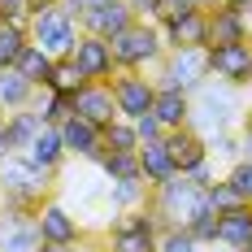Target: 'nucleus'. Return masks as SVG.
<instances>
[{"label":"nucleus","mask_w":252,"mask_h":252,"mask_svg":"<svg viewBox=\"0 0 252 252\" xmlns=\"http://www.w3.org/2000/svg\"><path fill=\"white\" fill-rule=\"evenodd\" d=\"M165 52H183V48H209V9H196L187 18H178L174 26H161Z\"/></svg>","instance_id":"obj_14"},{"label":"nucleus","mask_w":252,"mask_h":252,"mask_svg":"<svg viewBox=\"0 0 252 252\" xmlns=\"http://www.w3.org/2000/svg\"><path fill=\"white\" fill-rule=\"evenodd\" d=\"M39 252H74V248H65V244H44Z\"/></svg>","instance_id":"obj_46"},{"label":"nucleus","mask_w":252,"mask_h":252,"mask_svg":"<svg viewBox=\"0 0 252 252\" xmlns=\"http://www.w3.org/2000/svg\"><path fill=\"white\" fill-rule=\"evenodd\" d=\"M0 18L18 22V26H31V9H26V0H0Z\"/></svg>","instance_id":"obj_39"},{"label":"nucleus","mask_w":252,"mask_h":252,"mask_svg":"<svg viewBox=\"0 0 252 252\" xmlns=\"http://www.w3.org/2000/svg\"><path fill=\"white\" fill-rule=\"evenodd\" d=\"M144 196H148V183H144V178H122V183H109V200H113V209H118V213L139 209V204H144Z\"/></svg>","instance_id":"obj_30"},{"label":"nucleus","mask_w":252,"mask_h":252,"mask_svg":"<svg viewBox=\"0 0 252 252\" xmlns=\"http://www.w3.org/2000/svg\"><path fill=\"white\" fill-rule=\"evenodd\" d=\"M222 44H248V18L226 4H213L209 9V48H222Z\"/></svg>","instance_id":"obj_17"},{"label":"nucleus","mask_w":252,"mask_h":252,"mask_svg":"<svg viewBox=\"0 0 252 252\" xmlns=\"http://www.w3.org/2000/svg\"><path fill=\"white\" fill-rule=\"evenodd\" d=\"M35 96H39V87H35V83H26L13 65H9V70H0V109H4V113L31 109V104H35Z\"/></svg>","instance_id":"obj_22"},{"label":"nucleus","mask_w":252,"mask_h":252,"mask_svg":"<svg viewBox=\"0 0 252 252\" xmlns=\"http://www.w3.org/2000/svg\"><path fill=\"white\" fill-rule=\"evenodd\" d=\"M226 252H235V248H226Z\"/></svg>","instance_id":"obj_52"},{"label":"nucleus","mask_w":252,"mask_h":252,"mask_svg":"<svg viewBox=\"0 0 252 252\" xmlns=\"http://www.w3.org/2000/svg\"><path fill=\"white\" fill-rule=\"evenodd\" d=\"M0 22H4V18H0Z\"/></svg>","instance_id":"obj_53"},{"label":"nucleus","mask_w":252,"mask_h":252,"mask_svg":"<svg viewBox=\"0 0 252 252\" xmlns=\"http://www.w3.org/2000/svg\"><path fill=\"white\" fill-rule=\"evenodd\" d=\"M35 222H39V235L44 244H65V248H78V222L74 213L61 200H44L35 209Z\"/></svg>","instance_id":"obj_13"},{"label":"nucleus","mask_w":252,"mask_h":252,"mask_svg":"<svg viewBox=\"0 0 252 252\" xmlns=\"http://www.w3.org/2000/svg\"><path fill=\"white\" fill-rule=\"evenodd\" d=\"M209 157H222V161H239V135H230V130H222V135H209Z\"/></svg>","instance_id":"obj_35"},{"label":"nucleus","mask_w":252,"mask_h":252,"mask_svg":"<svg viewBox=\"0 0 252 252\" xmlns=\"http://www.w3.org/2000/svg\"><path fill=\"white\" fill-rule=\"evenodd\" d=\"M187 235H191L200 248H204V244H218V213L209 209V200H204V209L191 218V222H187Z\"/></svg>","instance_id":"obj_33"},{"label":"nucleus","mask_w":252,"mask_h":252,"mask_svg":"<svg viewBox=\"0 0 252 252\" xmlns=\"http://www.w3.org/2000/svg\"><path fill=\"white\" fill-rule=\"evenodd\" d=\"M222 183L235 191V200H239V204H252V161H235Z\"/></svg>","instance_id":"obj_32"},{"label":"nucleus","mask_w":252,"mask_h":252,"mask_svg":"<svg viewBox=\"0 0 252 252\" xmlns=\"http://www.w3.org/2000/svg\"><path fill=\"white\" fill-rule=\"evenodd\" d=\"M109 252H161L157 230H109Z\"/></svg>","instance_id":"obj_25"},{"label":"nucleus","mask_w":252,"mask_h":252,"mask_svg":"<svg viewBox=\"0 0 252 252\" xmlns=\"http://www.w3.org/2000/svg\"><path fill=\"white\" fill-rule=\"evenodd\" d=\"M152 118L165 126V130H183L187 118H191V96H187V92H170V87H157Z\"/></svg>","instance_id":"obj_20"},{"label":"nucleus","mask_w":252,"mask_h":252,"mask_svg":"<svg viewBox=\"0 0 252 252\" xmlns=\"http://www.w3.org/2000/svg\"><path fill=\"white\" fill-rule=\"evenodd\" d=\"M13 148H9V135H4V122H0V161H9Z\"/></svg>","instance_id":"obj_44"},{"label":"nucleus","mask_w":252,"mask_h":252,"mask_svg":"<svg viewBox=\"0 0 252 252\" xmlns=\"http://www.w3.org/2000/svg\"><path fill=\"white\" fill-rule=\"evenodd\" d=\"M44 130V118L35 109H18V113H4V135H9V148L26 152L35 144V135Z\"/></svg>","instance_id":"obj_23"},{"label":"nucleus","mask_w":252,"mask_h":252,"mask_svg":"<svg viewBox=\"0 0 252 252\" xmlns=\"http://www.w3.org/2000/svg\"><path fill=\"white\" fill-rule=\"evenodd\" d=\"M31 109L44 118V126H61L70 113H74V100H70V96H61V92H48V87H44V92L35 96V104H31Z\"/></svg>","instance_id":"obj_28"},{"label":"nucleus","mask_w":252,"mask_h":252,"mask_svg":"<svg viewBox=\"0 0 252 252\" xmlns=\"http://www.w3.org/2000/svg\"><path fill=\"white\" fill-rule=\"evenodd\" d=\"M57 130H61V144H65L70 157H83V161H92V165L104 157V130L92 126V122H83L78 113H70Z\"/></svg>","instance_id":"obj_12"},{"label":"nucleus","mask_w":252,"mask_h":252,"mask_svg":"<svg viewBox=\"0 0 252 252\" xmlns=\"http://www.w3.org/2000/svg\"><path fill=\"white\" fill-rule=\"evenodd\" d=\"M0 204H4V187H0Z\"/></svg>","instance_id":"obj_48"},{"label":"nucleus","mask_w":252,"mask_h":252,"mask_svg":"<svg viewBox=\"0 0 252 252\" xmlns=\"http://www.w3.org/2000/svg\"><path fill=\"white\" fill-rule=\"evenodd\" d=\"M165 148H170V161H174L178 174H187V170H196L200 161H209V139L196 135L191 126H183V130H165Z\"/></svg>","instance_id":"obj_16"},{"label":"nucleus","mask_w":252,"mask_h":252,"mask_svg":"<svg viewBox=\"0 0 252 252\" xmlns=\"http://www.w3.org/2000/svg\"><path fill=\"white\" fill-rule=\"evenodd\" d=\"M187 178H191L196 187H213V183H218V178H213V157H209V161H200L196 170H187Z\"/></svg>","instance_id":"obj_41"},{"label":"nucleus","mask_w":252,"mask_h":252,"mask_svg":"<svg viewBox=\"0 0 252 252\" xmlns=\"http://www.w3.org/2000/svg\"><path fill=\"white\" fill-rule=\"evenodd\" d=\"M31 44V31L18 22H0V70H9V65H18V57L26 52Z\"/></svg>","instance_id":"obj_27"},{"label":"nucleus","mask_w":252,"mask_h":252,"mask_svg":"<svg viewBox=\"0 0 252 252\" xmlns=\"http://www.w3.org/2000/svg\"><path fill=\"white\" fill-rule=\"evenodd\" d=\"M161 252H200V244L187 230H165L161 235Z\"/></svg>","instance_id":"obj_37"},{"label":"nucleus","mask_w":252,"mask_h":252,"mask_svg":"<svg viewBox=\"0 0 252 252\" xmlns=\"http://www.w3.org/2000/svg\"><path fill=\"white\" fill-rule=\"evenodd\" d=\"M0 187H4V204L9 209H31L35 213L52 187V170H39L22 152H13L9 161H0Z\"/></svg>","instance_id":"obj_2"},{"label":"nucleus","mask_w":252,"mask_h":252,"mask_svg":"<svg viewBox=\"0 0 252 252\" xmlns=\"http://www.w3.org/2000/svg\"><path fill=\"white\" fill-rule=\"evenodd\" d=\"M100 4H113V0H61V9H65L74 22H83V18H87L92 9H100Z\"/></svg>","instance_id":"obj_40"},{"label":"nucleus","mask_w":252,"mask_h":252,"mask_svg":"<svg viewBox=\"0 0 252 252\" xmlns=\"http://www.w3.org/2000/svg\"><path fill=\"white\" fill-rule=\"evenodd\" d=\"M209 83V48H183V52H165L161 61V74L157 87H170V92H196Z\"/></svg>","instance_id":"obj_6"},{"label":"nucleus","mask_w":252,"mask_h":252,"mask_svg":"<svg viewBox=\"0 0 252 252\" xmlns=\"http://www.w3.org/2000/svg\"><path fill=\"white\" fill-rule=\"evenodd\" d=\"M104 152H139V135H135V126L126 118L104 126Z\"/></svg>","instance_id":"obj_31"},{"label":"nucleus","mask_w":252,"mask_h":252,"mask_svg":"<svg viewBox=\"0 0 252 252\" xmlns=\"http://www.w3.org/2000/svg\"><path fill=\"white\" fill-rule=\"evenodd\" d=\"M74 113L83 118V122L92 126H113L122 113H118V100H113V83H87L83 92L74 96Z\"/></svg>","instance_id":"obj_11"},{"label":"nucleus","mask_w":252,"mask_h":252,"mask_svg":"<svg viewBox=\"0 0 252 252\" xmlns=\"http://www.w3.org/2000/svg\"><path fill=\"white\" fill-rule=\"evenodd\" d=\"M57 4H61V0H26V9H31V18H35V13H44V9H57Z\"/></svg>","instance_id":"obj_42"},{"label":"nucleus","mask_w":252,"mask_h":252,"mask_svg":"<svg viewBox=\"0 0 252 252\" xmlns=\"http://www.w3.org/2000/svg\"><path fill=\"white\" fill-rule=\"evenodd\" d=\"M252 239V204H235L226 213H218V244L222 248L244 252Z\"/></svg>","instance_id":"obj_19"},{"label":"nucleus","mask_w":252,"mask_h":252,"mask_svg":"<svg viewBox=\"0 0 252 252\" xmlns=\"http://www.w3.org/2000/svg\"><path fill=\"white\" fill-rule=\"evenodd\" d=\"M204 200H209V209H213V213H226V209H235V191H230L226 183H222V178H218V183H213V187H204Z\"/></svg>","instance_id":"obj_36"},{"label":"nucleus","mask_w":252,"mask_h":252,"mask_svg":"<svg viewBox=\"0 0 252 252\" xmlns=\"http://www.w3.org/2000/svg\"><path fill=\"white\" fill-rule=\"evenodd\" d=\"M248 87H252V74H248Z\"/></svg>","instance_id":"obj_51"},{"label":"nucleus","mask_w":252,"mask_h":252,"mask_svg":"<svg viewBox=\"0 0 252 252\" xmlns=\"http://www.w3.org/2000/svg\"><path fill=\"white\" fill-rule=\"evenodd\" d=\"M87 87V78H83V70H78L70 57H57L52 61V78H48V92H61V96H70L74 100L78 92Z\"/></svg>","instance_id":"obj_26"},{"label":"nucleus","mask_w":252,"mask_h":252,"mask_svg":"<svg viewBox=\"0 0 252 252\" xmlns=\"http://www.w3.org/2000/svg\"><path fill=\"white\" fill-rule=\"evenodd\" d=\"M44 235L31 209H9L0 204V252H39Z\"/></svg>","instance_id":"obj_8"},{"label":"nucleus","mask_w":252,"mask_h":252,"mask_svg":"<svg viewBox=\"0 0 252 252\" xmlns=\"http://www.w3.org/2000/svg\"><path fill=\"white\" fill-rule=\"evenodd\" d=\"M26 31H31V44H35V48H44L52 61H57V57H70L74 44H78V35H83L78 22L61 9V4H57V9H44V13H35Z\"/></svg>","instance_id":"obj_5"},{"label":"nucleus","mask_w":252,"mask_h":252,"mask_svg":"<svg viewBox=\"0 0 252 252\" xmlns=\"http://www.w3.org/2000/svg\"><path fill=\"white\" fill-rule=\"evenodd\" d=\"M70 61L83 70V78H87V83H109V78L118 74L109 39H96V35H78V44H74V52H70Z\"/></svg>","instance_id":"obj_10"},{"label":"nucleus","mask_w":252,"mask_h":252,"mask_svg":"<svg viewBox=\"0 0 252 252\" xmlns=\"http://www.w3.org/2000/svg\"><path fill=\"white\" fill-rule=\"evenodd\" d=\"M22 157L31 161V165H39V170H52V174H57L61 161H65L70 152H65V144H61V130H57V126H44V130L35 135V144H31Z\"/></svg>","instance_id":"obj_21"},{"label":"nucleus","mask_w":252,"mask_h":252,"mask_svg":"<svg viewBox=\"0 0 252 252\" xmlns=\"http://www.w3.org/2000/svg\"><path fill=\"white\" fill-rule=\"evenodd\" d=\"M96 165L104 170V178H109V183H122V178H144V174H139V152H104Z\"/></svg>","instance_id":"obj_29"},{"label":"nucleus","mask_w":252,"mask_h":252,"mask_svg":"<svg viewBox=\"0 0 252 252\" xmlns=\"http://www.w3.org/2000/svg\"><path fill=\"white\" fill-rule=\"evenodd\" d=\"M239 122H244V135H252V109H244V118H239Z\"/></svg>","instance_id":"obj_45"},{"label":"nucleus","mask_w":252,"mask_h":252,"mask_svg":"<svg viewBox=\"0 0 252 252\" xmlns=\"http://www.w3.org/2000/svg\"><path fill=\"white\" fill-rule=\"evenodd\" d=\"M248 74H252V39L209 48V78H218L226 87H248Z\"/></svg>","instance_id":"obj_9"},{"label":"nucleus","mask_w":252,"mask_h":252,"mask_svg":"<svg viewBox=\"0 0 252 252\" xmlns=\"http://www.w3.org/2000/svg\"><path fill=\"white\" fill-rule=\"evenodd\" d=\"M13 70H18L26 83H35V87L44 92V87H48V78H52V57H48L44 48H35V44H26V52L18 57V65H13Z\"/></svg>","instance_id":"obj_24"},{"label":"nucleus","mask_w":252,"mask_h":252,"mask_svg":"<svg viewBox=\"0 0 252 252\" xmlns=\"http://www.w3.org/2000/svg\"><path fill=\"white\" fill-rule=\"evenodd\" d=\"M139 18L130 13V4L126 0H113V4H100V9H92L83 22H78V31L83 35H96V39H113V35H122L126 26H135Z\"/></svg>","instance_id":"obj_15"},{"label":"nucleus","mask_w":252,"mask_h":252,"mask_svg":"<svg viewBox=\"0 0 252 252\" xmlns=\"http://www.w3.org/2000/svg\"><path fill=\"white\" fill-rule=\"evenodd\" d=\"M196 4H200V9H213V4H218V0H196Z\"/></svg>","instance_id":"obj_47"},{"label":"nucleus","mask_w":252,"mask_h":252,"mask_svg":"<svg viewBox=\"0 0 252 252\" xmlns=\"http://www.w3.org/2000/svg\"><path fill=\"white\" fill-rule=\"evenodd\" d=\"M109 48H113V65L118 70H148V65H157L165 57V39H161V26L135 22V26H126L122 35H113Z\"/></svg>","instance_id":"obj_4"},{"label":"nucleus","mask_w":252,"mask_h":252,"mask_svg":"<svg viewBox=\"0 0 252 252\" xmlns=\"http://www.w3.org/2000/svg\"><path fill=\"white\" fill-rule=\"evenodd\" d=\"M109 83H113L118 113H122L126 122H135V118L152 113V100H157V78H148L144 70H118Z\"/></svg>","instance_id":"obj_7"},{"label":"nucleus","mask_w":252,"mask_h":252,"mask_svg":"<svg viewBox=\"0 0 252 252\" xmlns=\"http://www.w3.org/2000/svg\"><path fill=\"white\" fill-rule=\"evenodd\" d=\"M196 9H200L196 0H157V18H152V22L157 26H174L178 18H187V13H196Z\"/></svg>","instance_id":"obj_34"},{"label":"nucleus","mask_w":252,"mask_h":252,"mask_svg":"<svg viewBox=\"0 0 252 252\" xmlns=\"http://www.w3.org/2000/svg\"><path fill=\"white\" fill-rule=\"evenodd\" d=\"M0 122H4V109H0Z\"/></svg>","instance_id":"obj_50"},{"label":"nucleus","mask_w":252,"mask_h":252,"mask_svg":"<svg viewBox=\"0 0 252 252\" xmlns=\"http://www.w3.org/2000/svg\"><path fill=\"white\" fill-rule=\"evenodd\" d=\"M104 252H109V248H104Z\"/></svg>","instance_id":"obj_54"},{"label":"nucleus","mask_w":252,"mask_h":252,"mask_svg":"<svg viewBox=\"0 0 252 252\" xmlns=\"http://www.w3.org/2000/svg\"><path fill=\"white\" fill-rule=\"evenodd\" d=\"M218 4H226V9H235V13H244V18L252 13V0H218Z\"/></svg>","instance_id":"obj_43"},{"label":"nucleus","mask_w":252,"mask_h":252,"mask_svg":"<svg viewBox=\"0 0 252 252\" xmlns=\"http://www.w3.org/2000/svg\"><path fill=\"white\" fill-rule=\"evenodd\" d=\"M244 252H252V239H248V248H244Z\"/></svg>","instance_id":"obj_49"},{"label":"nucleus","mask_w":252,"mask_h":252,"mask_svg":"<svg viewBox=\"0 0 252 252\" xmlns=\"http://www.w3.org/2000/svg\"><path fill=\"white\" fill-rule=\"evenodd\" d=\"M244 118V100H239V87H226V83H218V78H209L204 87L191 92V118L187 126L196 130V135H222L230 126Z\"/></svg>","instance_id":"obj_1"},{"label":"nucleus","mask_w":252,"mask_h":252,"mask_svg":"<svg viewBox=\"0 0 252 252\" xmlns=\"http://www.w3.org/2000/svg\"><path fill=\"white\" fill-rule=\"evenodd\" d=\"M204 209V187H196L187 174H174L165 187L152 191V213L161 218V235L165 230H187V222Z\"/></svg>","instance_id":"obj_3"},{"label":"nucleus","mask_w":252,"mask_h":252,"mask_svg":"<svg viewBox=\"0 0 252 252\" xmlns=\"http://www.w3.org/2000/svg\"><path fill=\"white\" fill-rule=\"evenodd\" d=\"M135 135H139V144H152V139H165V126L157 122V118H152V113H144V118H135Z\"/></svg>","instance_id":"obj_38"},{"label":"nucleus","mask_w":252,"mask_h":252,"mask_svg":"<svg viewBox=\"0 0 252 252\" xmlns=\"http://www.w3.org/2000/svg\"><path fill=\"white\" fill-rule=\"evenodd\" d=\"M139 174H144V183H148V191L165 187V183L178 174V170H174V161H170V148H165V139L139 144Z\"/></svg>","instance_id":"obj_18"}]
</instances>
